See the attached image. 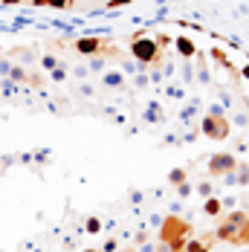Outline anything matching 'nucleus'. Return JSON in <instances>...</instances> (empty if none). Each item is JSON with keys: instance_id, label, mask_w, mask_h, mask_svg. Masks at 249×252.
<instances>
[{"instance_id": "obj_1", "label": "nucleus", "mask_w": 249, "mask_h": 252, "mask_svg": "<svg viewBox=\"0 0 249 252\" xmlns=\"http://www.w3.org/2000/svg\"><path fill=\"white\" fill-rule=\"evenodd\" d=\"M215 241L235 244V247H249V218L247 212H232L220 220V226L215 232Z\"/></svg>"}, {"instance_id": "obj_2", "label": "nucleus", "mask_w": 249, "mask_h": 252, "mask_svg": "<svg viewBox=\"0 0 249 252\" xmlns=\"http://www.w3.org/2000/svg\"><path fill=\"white\" fill-rule=\"evenodd\" d=\"M188 235H191V223H188V220H183V218H177V215H168V218H165V223H162V232H159L162 244H165L171 252L183 250V244L188 241Z\"/></svg>"}, {"instance_id": "obj_3", "label": "nucleus", "mask_w": 249, "mask_h": 252, "mask_svg": "<svg viewBox=\"0 0 249 252\" xmlns=\"http://www.w3.org/2000/svg\"><path fill=\"white\" fill-rule=\"evenodd\" d=\"M130 55L136 58L139 67H145V64H162V50H159V44H156L154 38H145V35H136V38L130 41Z\"/></svg>"}, {"instance_id": "obj_4", "label": "nucleus", "mask_w": 249, "mask_h": 252, "mask_svg": "<svg viewBox=\"0 0 249 252\" xmlns=\"http://www.w3.org/2000/svg\"><path fill=\"white\" fill-rule=\"evenodd\" d=\"M200 130H203V136H209V139H229L232 122H229L226 116H212V113H206L203 122H200Z\"/></svg>"}, {"instance_id": "obj_5", "label": "nucleus", "mask_w": 249, "mask_h": 252, "mask_svg": "<svg viewBox=\"0 0 249 252\" xmlns=\"http://www.w3.org/2000/svg\"><path fill=\"white\" fill-rule=\"evenodd\" d=\"M238 162H241V159H238L235 154L220 151V154H215V157L209 159V174L212 177H223V174H229V171H235Z\"/></svg>"}, {"instance_id": "obj_6", "label": "nucleus", "mask_w": 249, "mask_h": 252, "mask_svg": "<svg viewBox=\"0 0 249 252\" xmlns=\"http://www.w3.org/2000/svg\"><path fill=\"white\" fill-rule=\"evenodd\" d=\"M107 47V41L104 38H96V35H84V38H78V41H73V50L78 52V55H101V50Z\"/></svg>"}, {"instance_id": "obj_7", "label": "nucleus", "mask_w": 249, "mask_h": 252, "mask_svg": "<svg viewBox=\"0 0 249 252\" xmlns=\"http://www.w3.org/2000/svg\"><path fill=\"white\" fill-rule=\"evenodd\" d=\"M101 84L104 87H113V90H124V76L119 70H104L101 73Z\"/></svg>"}, {"instance_id": "obj_8", "label": "nucleus", "mask_w": 249, "mask_h": 252, "mask_svg": "<svg viewBox=\"0 0 249 252\" xmlns=\"http://www.w3.org/2000/svg\"><path fill=\"white\" fill-rule=\"evenodd\" d=\"M174 44H177V52H180L183 58H194V55H197V47H194V41H191L188 35H180Z\"/></svg>"}, {"instance_id": "obj_9", "label": "nucleus", "mask_w": 249, "mask_h": 252, "mask_svg": "<svg viewBox=\"0 0 249 252\" xmlns=\"http://www.w3.org/2000/svg\"><path fill=\"white\" fill-rule=\"evenodd\" d=\"M203 212H206L209 218H218V215L223 212V203H220L218 197H215V194H212V197H206V203H203Z\"/></svg>"}, {"instance_id": "obj_10", "label": "nucleus", "mask_w": 249, "mask_h": 252, "mask_svg": "<svg viewBox=\"0 0 249 252\" xmlns=\"http://www.w3.org/2000/svg\"><path fill=\"white\" fill-rule=\"evenodd\" d=\"M235 186H249V165L247 162H238V168H235Z\"/></svg>"}, {"instance_id": "obj_11", "label": "nucleus", "mask_w": 249, "mask_h": 252, "mask_svg": "<svg viewBox=\"0 0 249 252\" xmlns=\"http://www.w3.org/2000/svg\"><path fill=\"white\" fill-rule=\"evenodd\" d=\"M38 67H41V70H47V73H52V70H55V67H61V64H58V58H55V55L47 52V55H41V58H38Z\"/></svg>"}, {"instance_id": "obj_12", "label": "nucleus", "mask_w": 249, "mask_h": 252, "mask_svg": "<svg viewBox=\"0 0 249 252\" xmlns=\"http://www.w3.org/2000/svg\"><path fill=\"white\" fill-rule=\"evenodd\" d=\"M104 67H107L104 55H93V58H90V64H87V70H90V73H104Z\"/></svg>"}, {"instance_id": "obj_13", "label": "nucleus", "mask_w": 249, "mask_h": 252, "mask_svg": "<svg viewBox=\"0 0 249 252\" xmlns=\"http://www.w3.org/2000/svg\"><path fill=\"white\" fill-rule=\"evenodd\" d=\"M142 119H145V122H159V119H162V107H159L156 101H154V104H148V113H145Z\"/></svg>"}, {"instance_id": "obj_14", "label": "nucleus", "mask_w": 249, "mask_h": 252, "mask_svg": "<svg viewBox=\"0 0 249 252\" xmlns=\"http://www.w3.org/2000/svg\"><path fill=\"white\" fill-rule=\"evenodd\" d=\"M186 180H188V171H186V168H174V171L168 174V183H174V186L186 183Z\"/></svg>"}, {"instance_id": "obj_15", "label": "nucleus", "mask_w": 249, "mask_h": 252, "mask_svg": "<svg viewBox=\"0 0 249 252\" xmlns=\"http://www.w3.org/2000/svg\"><path fill=\"white\" fill-rule=\"evenodd\" d=\"M12 55H15V58H21V61H26V64H35V61H38L32 50H15Z\"/></svg>"}, {"instance_id": "obj_16", "label": "nucleus", "mask_w": 249, "mask_h": 252, "mask_svg": "<svg viewBox=\"0 0 249 252\" xmlns=\"http://www.w3.org/2000/svg\"><path fill=\"white\" fill-rule=\"evenodd\" d=\"M84 232H90V235H99V232H101V220H99V218H87Z\"/></svg>"}, {"instance_id": "obj_17", "label": "nucleus", "mask_w": 249, "mask_h": 252, "mask_svg": "<svg viewBox=\"0 0 249 252\" xmlns=\"http://www.w3.org/2000/svg\"><path fill=\"white\" fill-rule=\"evenodd\" d=\"M194 113H197V104L191 101L188 107H183V113H180V119H183V122H188V119H194Z\"/></svg>"}, {"instance_id": "obj_18", "label": "nucleus", "mask_w": 249, "mask_h": 252, "mask_svg": "<svg viewBox=\"0 0 249 252\" xmlns=\"http://www.w3.org/2000/svg\"><path fill=\"white\" fill-rule=\"evenodd\" d=\"M64 67H67V64H61V67H55V70L50 73V76H52V81H64V78H67V70H64Z\"/></svg>"}, {"instance_id": "obj_19", "label": "nucleus", "mask_w": 249, "mask_h": 252, "mask_svg": "<svg viewBox=\"0 0 249 252\" xmlns=\"http://www.w3.org/2000/svg\"><path fill=\"white\" fill-rule=\"evenodd\" d=\"M47 6H52V9H70L73 0H47Z\"/></svg>"}, {"instance_id": "obj_20", "label": "nucleus", "mask_w": 249, "mask_h": 252, "mask_svg": "<svg viewBox=\"0 0 249 252\" xmlns=\"http://www.w3.org/2000/svg\"><path fill=\"white\" fill-rule=\"evenodd\" d=\"M197 78L203 81V84H209V67H206V61L200 58V73H197Z\"/></svg>"}, {"instance_id": "obj_21", "label": "nucleus", "mask_w": 249, "mask_h": 252, "mask_svg": "<svg viewBox=\"0 0 249 252\" xmlns=\"http://www.w3.org/2000/svg\"><path fill=\"white\" fill-rule=\"evenodd\" d=\"M177 191H180V197H191V191H194V189H191L188 183H180V186H177Z\"/></svg>"}, {"instance_id": "obj_22", "label": "nucleus", "mask_w": 249, "mask_h": 252, "mask_svg": "<svg viewBox=\"0 0 249 252\" xmlns=\"http://www.w3.org/2000/svg\"><path fill=\"white\" fill-rule=\"evenodd\" d=\"M73 76H75V78H87V76H90L87 64H84V67H73Z\"/></svg>"}, {"instance_id": "obj_23", "label": "nucleus", "mask_w": 249, "mask_h": 252, "mask_svg": "<svg viewBox=\"0 0 249 252\" xmlns=\"http://www.w3.org/2000/svg\"><path fill=\"white\" fill-rule=\"evenodd\" d=\"M197 191L203 194V197H212V183H200V186H197Z\"/></svg>"}, {"instance_id": "obj_24", "label": "nucleus", "mask_w": 249, "mask_h": 252, "mask_svg": "<svg viewBox=\"0 0 249 252\" xmlns=\"http://www.w3.org/2000/svg\"><path fill=\"white\" fill-rule=\"evenodd\" d=\"M133 0H107V9H119V6H127Z\"/></svg>"}, {"instance_id": "obj_25", "label": "nucleus", "mask_w": 249, "mask_h": 252, "mask_svg": "<svg viewBox=\"0 0 249 252\" xmlns=\"http://www.w3.org/2000/svg\"><path fill=\"white\" fill-rule=\"evenodd\" d=\"M154 41H156V44H159V50H162V47H168V44H171V38H168V35H156V38H154Z\"/></svg>"}, {"instance_id": "obj_26", "label": "nucleus", "mask_w": 249, "mask_h": 252, "mask_svg": "<svg viewBox=\"0 0 249 252\" xmlns=\"http://www.w3.org/2000/svg\"><path fill=\"white\" fill-rule=\"evenodd\" d=\"M209 113H212V116H226V110L220 107V104H212V107H209Z\"/></svg>"}, {"instance_id": "obj_27", "label": "nucleus", "mask_w": 249, "mask_h": 252, "mask_svg": "<svg viewBox=\"0 0 249 252\" xmlns=\"http://www.w3.org/2000/svg\"><path fill=\"white\" fill-rule=\"evenodd\" d=\"M78 96H93V87H90V84H81V87H78Z\"/></svg>"}, {"instance_id": "obj_28", "label": "nucleus", "mask_w": 249, "mask_h": 252, "mask_svg": "<svg viewBox=\"0 0 249 252\" xmlns=\"http://www.w3.org/2000/svg\"><path fill=\"white\" fill-rule=\"evenodd\" d=\"M247 122H249L247 113H238V116H235V125H247Z\"/></svg>"}, {"instance_id": "obj_29", "label": "nucleus", "mask_w": 249, "mask_h": 252, "mask_svg": "<svg viewBox=\"0 0 249 252\" xmlns=\"http://www.w3.org/2000/svg\"><path fill=\"white\" fill-rule=\"evenodd\" d=\"M116 250V241H113V238H110V241H107V244H104V247H101V252H113Z\"/></svg>"}, {"instance_id": "obj_30", "label": "nucleus", "mask_w": 249, "mask_h": 252, "mask_svg": "<svg viewBox=\"0 0 249 252\" xmlns=\"http://www.w3.org/2000/svg\"><path fill=\"white\" fill-rule=\"evenodd\" d=\"M223 183H226V186H235V171H229V174H223Z\"/></svg>"}, {"instance_id": "obj_31", "label": "nucleus", "mask_w": 249, "mask_h": 252, "mask_svg": "<svg viewBox=\"0 0 249 252\" xmlns=\"http://www.w3.org/2000/svg\"><path fill=\"white\" fill-rule=\"evenodd\" d=\"M130 200H133V203H142V191H130Z\"/></svg>"}, {"instance_id": "obj_32", "label": "nucleus", "mask_w": 249, "mask_h": 252, "mask_svg": "<svg viewBox=\"0 0 249 252\" xmlns=\"http://www.w3.org/2000/svg\"><path fill=\"white\" fill-rule=\"evenodd\" d=\"M21 0H3V6H18Z\"/></svg>"}, {"instance_id": "obj_33", "label": "nucleus", "mask_w": 249, "mask_h": 252, "mask_svg": "<svg viewBox=\"0 0 249 252\" xmlns=\"http://www.w3.org/2000/svg\"><path fill=\"white\" fill-rule=\"evenodd\" d=\"M241 76H244V78H247V81H249V64H247V67H244V70H241Z\"/></svg>"}, {"instance_id": "obj_34", "label": "nucleus", "mask_w": 249, "mask_h": 252, "mask_svg": "<svg viewBox=\"0 0 249 252\" xmlns=\"http://www.w3.org/2000/svg\"><path fill=\"white\" fill-rule=\"evenodd\" d=\"M122 252H139V250H133V247H127V250H122Z\"/></svg>"}, {"instance_id": "obj_35", "label": "nucleus", "mask_w": 249, "mask_h": 252, "mask_svg": "<svg viewBox=\"0 0 249 252\" xmlns=\"http://www.w3.org/2000/svg\"><path fill=\"white\" fill-rule=\"evenodd\" d=\"M197 252H212V250H209V247H203V250H197Z\"/></svg>"}, {"instance_id": "obj_36", "label": "nucleus", "mask_w": 249, "mask_h": 252, "mask_svg": "<svg viewBox=\"0 0 249 252\" xmlns=\"http://www.w3.org/2000/svg\"><path fill=\"white\" fill-rule=\"evenodd\" d=\"M81 252H99V250H81Z\"/></svg>"}]
</instances>
